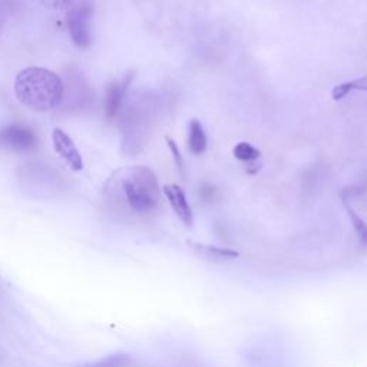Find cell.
Segmentation results:
<instances>
[{
  "label": "cell",
  "instance_id": "2e32d148",
  "mask_svg": "<svg viewBox=\"0 0 367 367\" xmlns=\"http://www.w3.org/2000/svg\"><path fill=\"white\" fill-rule=\"evenodd\" d=\"M16 9L14 0H0V30L3 29L5 23L9 21Z\"/></svg>",
  "mask_w": 367,
  "mask_h": 367
},
{
  "label": "cell",
  "instance_id": "8fae6325",
  "mask_svg": "<svg viewBox=\"0 0 367 367\" xmlns=\"http://www.w3.org/2000/svg\"><path fill=\"white\" fill-rule=\"evenodd\" d=\"M353 91H366L367 92V75L353 79V81H348L344 84H340L338 86H334L331 91V98L334 101H342L346 97H348Z\"/></svg>",
  "mask_w": 367,
  "mask_h": 367
},
{
  "label": "cell",
  "instance_id": "52a82bcc",
  "mask_svg": "<svg viewBox=\"0 0 367 367\" xmlns=\"http://www.w3.org/2000/svg\"><path fill=\"white\" fill-rule=\"evenodd\" d=\"M52 142L56 154L65 161V164L75 172L84 169V159L81 152L78 151L72 138L65 132L56 128L52 134Z\"/></svg>",
  "mask_w": 367,
  "mask_h": 367
},
{
  "label": "cell",
  "instance_id": "9a60e30c",
  "mask_svg": "<svg viewBox=\"0 0 367 367\" xmlns=\"http://www.w3.org/2000/svg\"><path fill=\"white\" fill-rule=\"evenodd\" d=\"M165 142H167V145L174 156V161H175V165H177L178 171L181 172V175H185V163H184V156L181 155V151L178 148V143L175 142L172 138L167 137L165 138Z\"/></svg>",
  "mask_w": 367,
  "mask_h": 367
},
{
  "label": "cell",
  "instance_id": "ba28073f",
  "mask_svg": "<svg viewBox=\"0 0 367 367\" xmlns=\"http://www.w3.org/2000/svg\"><path fill=\"white\" fill-rule=\"evenodd\" d=\"M163 193L167 197L169 205L172 206L174 213L177 214V217L184 222V226H187V227L193 226L194 213H193V209H191V205L187 200L185 191L180 185L172 184V185H165L163 188Z\"/></svg>",
  "mask_w": 367,
  "mask_h": 367
},
{
  "label": "cell",
  "instance_id": "3957f363",
  "mask_svg": "<svg viewBox=\"0 0 367 367\" xmlns=\"http://www.w3.org/2000/svg\"><path fill=\"white\" fill-rule=\"evenodd\" d=\"M68 91L63 95V109L68 113H82L91 108L93 104V91L82 72H79L75 67L69 68L67 73Z\"/></svg>",
  "mask_w": 367,
  "mask_h": 367
},
{
  "label": "cell",
  "instance_id": "8992f818",
  "mask_svg": "<svg viewBox=\"0 0 367 367\" xmlns=\"http://www.w3.org/2000/svg\"><path fill=\"white\" fill-rule=\"evenodd\" d=\"M134 78H135L134 72H128L121 81L113 82L108 86L105 97V117L108 121H114L118 117L119 110L123 105L126 92L130 89Z\"/></svg>",
  "mask_w": 367,
  "mask_h": 367
},
{
  "label": "cell",
  "instance_id": "5b68a950",
  "mask_svg": "<svg viewBox=\"0 0 367 367\" xmlns=\"http://www.w3.org/2000/svg\"><path fill=\"white\" fill-rule=\"evenodd\" d=\"M38 145V138L30 128L25 125H9L0 130V148L14 152H30Z\"/></svg>",
  "mask_w": 367,
  "mask_h": 367
},
{
  "label": "cell",
  "instance_id": "6da1fadb",
  "mask_svg": "<svg viewBox=\"0 0 367 367\" xmlns=\"http://www.w3.org/2000/svg\"><path fill=\"white\" fill-rule=\"evenodd\" d=\"M104 198L114 209L150 215L161 204V189L156 175L148 167H125L110 174L104 185Z\"/></svg>",
  "mask_w": 367,
  "mask_h": 367
},
{
  "label": "cell",
  "instance_id": "5bb4252c",
  "mask_svg": "<svg viewBox=\"0 0 367 367\" xmlns=\"http://www.w3.org/2000/svg\"><path fill=\"white\" fill-rule=\"evenodd\" d=\"M344 205H346V210H347V215L350 218V221H352V224L356 230V234L359 237V240H360V244L363 247H367V224L364 222V220H362L356 213L355 210L352 209V206L348 205L347 201H343Z\"/></svg>",
  "mask_w": 367,
  "mask_h": 367
},
{
  "label": "cell",
  "instance_id": "7a4b0ae2",
  "mask_svg": "<svg viewBox=\"0 0 367 367\" xmlns=\"http://www.w3.org/2000/svg\"><path fill=\"white\" fill-rule=\"evenodd\" d=\"M14 93L22 105L38 113H46L62 104L63 82L49 69L30 67L16 76Z\"/></svg>",
  "mask_w": 367,
  "mask_h": 367
},
{
  "label": "cell",
  "instance_id": "7c38bea8",
  "mask_svg": "<svg viewBox=\"0 0 367 367\" xmlns=\"http://www.w3.org/2000/svg\"><path fill=\"white\" fill-rule=\"evenodd\" d=\"M233 154H234V156L237 159H240V161L248 163V164L257 161V159L261 156V151L257 150L255 147H252L251 143H248V142L237 143V145L233 150Z\"/></svg>",
  "mask_w": 367,
  "mask_h": 367
},
{
  "label": "cell",
  "instance_id": "4fadbf2b",
  "mask_svg": "<svg viewBox=\"0 0 367 367\" xmlns=\"http://www.w3.org/2000/svg\"><path fill=\"white\" fill-rule=\"evenodd\" d=\"M131 364V357L123 353H117V355H110L105 359H101L98 362H92L86 363L79 367H128Z\"/></svg>",
  "mask_w": 367,
  "mask_h": 367
},
{
  "label": "cell",
  "instance_id": "277c9868",
  "mask_svg": "<svg viewBox=\"0 0 367 367\" xmlns=\"http://www.w3.org/2000/svg\"><path fill=\"white\" fill-rule=\"evenodd\" d=\"M93 14V5L91 0H78L69 9L68 14V27L73 43L86 49L92 43V29L91 19Z\"/></svg>",
  "mask_w": 367,
  "mask_h": 367
},
{
  "label": "cell",
  "instance_id": "e0dca14e",
  "mask_svg": "<svg viewBox=\"0 0 367 367\" xmlns=\"http://www.w3.org/2000/svg\"><path fill=\"white\" fill-rule=\"evenodd\" d=\"M42 2L51 9H71L78 0H42Z\"/></svg>",
  "mask_w": 367,
  "mask_h": 367
},
{
  "label": "cell",
  "instance_id": "9c48e42d",
  "mask_svg": "<svg viewBox=\"0 0 367 367\" xmlns=\"http://www.w3.org/2000/svg\"><path fill=\"white\" fill-rule=\"evenodd\" d=\"M189 248L193 250L197 255H200L201 259L209 260V261H227V260H234L240 257V252L231 250V248H221L215 246H205L194 241H188Z\"/></svg>",
  "mask_w": 367,
  "mask_h": 367
},
{
  "label": "cell",
  "instance_id": "30bf717a",
  "mask_svg": "<svg viewBox=\"0 0 367 367\" xmlns=\"http://www.w3.org/2000/svg\"><path fill=\"white\" fill-rule=\"evenodd\" d=\"M206 139L204 126L198 119H191L188 123V148L194 155H202L206 151Z\"/></svg>",
  "mask_w": 367,
  "mask_h": 367
}]
</instances>
